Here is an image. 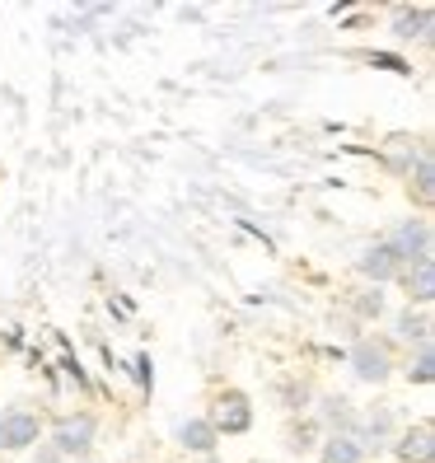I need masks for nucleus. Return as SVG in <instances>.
<instances>
[{"label": "nucleus", "mask_w": 435, "mask_h": 463, "mask_svg": "<svg viewBox=\"0 0 435 463\" xmlns=\"http://www.w3.org/2000/svg\"><path fill=\"white\" fill-rule=\"evenodd\" d=\"M131 374H136V384H141L146 393L155 389V365H150V356H136V361H131Z\"/></svg>", "instance_id": "nucleus-20"}, {"label": "nucleus", "mask_w": 435, "mask_h": 463, "mask_svg": "<svg viewBox=\"0 0 435 463\" xmlns=\"http://www.w3.org/2000/svg\"><path fill=\"white\" fill-rule=\"evenodd\" d=\"M402 374H407V384H421V389L430 384V379H435V351H430V342H426V346H417V356L407 361V370H402Z\"/></svg>", "instance_id": "nucleus-16"}, {"label": "nucleus", "mask_w": 435, "mask_h": 463, "mask_svg": "<svg viewBox=\"0 0 435 463\" xmlns=\"http://www.w3.org/2000/svg\"><path fill=\"white\" fill-rule=\"evenodd\" d=\"M33 463H61V454L52 445H33Z\"/></svg>", "instance_id": "nucleus-21"}, {"label": "nucleus", "mask_w": 435, "mask_h": 463, "mask_svg": "<svg viewBox=\"0 0 435 463\" xmlns=\"http://www.w3.org/2000/svg\"><path fill=\"white\" fill-rule=\"evenodd\" d=\"M281 402H286V412H290V417H300L305 407L314 402V389L305 384V379H286V384H281Z\"/></svg>", "instance_id": "nucleus-17"}, {"label": "nucleus", "mask_w": 435, "mask_h": 463, "mask_svg": "<svg viewBox=\"0 0 435 463\" xmlns=\"http://www.w3.org/2000/svg\"><path fill=\"white\" fill-rule=\"evenodd\" d=\"M94 440H99V417L94 412H61L52 421V435H47V445L61 458H90Z\"/></svg>", "instance_id": "nucleus-1"}, {"label": "nucleus", "mask_w": 435, "mask_h": 463, "mask_svg": "<svg viewBox=\"0 0 435 463\" xmlns=\"http://www.w3.org/2000/svg\"><path fill=\"white\" fill-rule=\"evenodd\" d=\"M318 440H323V430H318L314 417H290V426H286V449L290 454H314Z\"/></svg>", "instance_id": "nucleus-15"}, {"label": "nucleus", "mask_w": 435, "mask_h": 463, "mask_svg": "<svg viewBox=\"0 0 435 463\" xmlns=\"http://www.w3.org/2000/svg\"><path fill=\"white\" fill-rule=\"evenodd\" d=\"M398 281H402V290H407V305H412V309H430V299H435V258L402 267Z\"/></svg>", "instance_id": "nucleus-10"}, {"label": "nucleus", "mask_w": 435, "mask_h": 463, "mask_svg": "<svg viewBox=\"0 0 435 463\" xmlns=\"http://www.w3.org/2000/svg\"><path fill=\"white\" fill-rule=\"evenodd\" d=\"M384 243L393 249V258H398L402 267L426 262V258H430V221H426V215H407V221H398V225L384 234Z\"/></svg>", "instance_id": "nucleus-4"}, {"label": "nucleus", "mask_w": 435, "mask_h": 463, "mask_svg": "<svg viewBox=\"0 0 435 463\" xmlns=\"http://www.w3.org/2000/svg\"><path fill=\"white\" fill-rule=\"evenodd\" d=\"M417 197H421V206H430V197H435V165H430V150H421V159H417Z\"/></svg>", "instance_id": "nucleus-18"}, {"label": "nucleus", "mask_w": 435, "mask_h": 463, "mask_svg": "<svg viewBox=\"0 0 435 463\" xmlns=\"http://www.w3.org/2000/svg\"><path fill=\"white\" fill-rule=\"evenodd\" d=\"M435 10L430 5H393V38L398 43H426Z\"/></svg>", "instance_id": "nucleus-11"}, {"label": "nucleus", "mask_w": 435, "mask_h": 463, "mask_svg": "<svg viewBox=\"0 0 435 463\" xmlns=\"http://www.w3.org/2000/svg\"><path fill=\"white\" fill-rule=\"evenodd\" d=\"M211 430L215 435H249L253 430V398L243 393V389H221L211 402V412H206Z\"/></svg>", "instance_id": "nucleus-3"}, {"label": "nucleus", "mask_w": 435, "mask_h": 463, "mask_svg": "<svg viewBox=\"0 0 435 463\" xmlns=\"http://www.w3.org/2000/svg\"><path fill=\"white\" fill-rule=\"evenodd\" d=\"M389 445H393L398 463H435V430H430V421L402 426Z\"/></svg>", "instance_id": "nucleus-8"}, {"label": "nucleus", "mask_w": 435, "mask_h": 463, "mask_svg": "<svg viewBox=\"0 0 435 463\" xmlns=\"http://www.w3.org/2000/svg\"><path fill=\"white\" fill-rule=\"evenodd\" d=\"M351 314H356L361 323H379L389 314V295L384 286H361L356 295H351Z\"/></svg>", "instance_id": "nucleus-14"}, {"label": "nucleus", "mask_w": 435, "mask_h": 463, "mask_svg": "<svg viewBox=\"0 0 435 463\" xmlns=\"http://www.w3.org/2000/svg\"><path fill=\"white\" fill-rule=\"evenodd\" d=\"M258 463H262V458H258Z\"/></svg>", "instance_id": "nucleus-25"}, {"label": "nucleus", "mask_w": 435, "mask_h": 463, "mask_svg": "<svg viewBox=\"0 0 435 463\" xmlns=\"http://www.w3.org/2000/svg\"><path fill=\"white\" fill-rule=\"evenodd\" d=\"M314 454H318V463H365V445L356 435H323Z\"/></svg>", "instance_id": "nucleus-13"}, {"label": "nucleus", "mask_w": 435, "mask_h": 463, "mask_svg": "<svg viewBox=\"0 0 435 463\" xmlns=\"http://www.w3.org/2000/svg\"><path fill=\"white\" fill-rule=\"evenodd\" d=\"M314 421H318V430H323V435H356L361 412H356V402H351L346 393H323V398H318Z\"/></svg>", "instance_id": "nucleus-6"}, {"label": "nucleus", "mask_w": 435, "mask_h": 463, "mask_svg": "<svg viewBox=\"0 0 435 463\" xmlns=\"http://www.w3.org/2000/svg\"><path fill=\"white\" fill-rule=\"evenodd\" d=\"M346 365L361 384H389L398 361H393V342L384 337H356V346L346 351Z\"/></svg>", "instance_id": "nucleus-2"}, {"label": "nucleus", "mask_w": 435, "mask_h": 463, "mask_svg": "<svg viewBox=\"0 0 435 463\" xmlns=\"http://www.w3.org/2000/svg\"><path fill=\"white\" fill-rule=\"evenodd\" d=\"M0 454H5V435H0Z\"/></svg>", "instance_id": "nucleus-22"}, {"label": "nucleus", "mask_w": 435, "mask_h": 463, "mask_svg": "<svg viewBox=\"0 0 435 463\" xmlns=\"http://www.w3.org/2000/svg\"><path fill=\"white\" fill-rule=\"evenodd\" d=\"M356 271L365 277V286H384V290H389V281H398L402 262L393 258V249H389L384 239H374V243H365V249H361V258H356Z\"/></svg>", "instance_id": "nucleus-7"}, {"label": "nucleus", "mask_w": 435, "mask_h": 463, "mask_svg": "<svg viewBox=\"0 0 435 463\" xmlns=\"http://www.w3.org/2000/svg\"><path fill=\"white\" fill-rule=\"evenodd\" d=\"M174 440H178L183 454H197V458H215V449H221V435L211 430L206 417H187V421H178V426H174Z\"/></svg>", "instance_id": "nucleus-9"}, {"label": "nucleus", "mask_w": 435, "mask_h": 463, "mask_svg": "<svg viewBox=\"0 0 435 463\" xmlns=\"http://www.w3.org/2000/svg\"><path fill=\"white\" fill-rule=\"evenodd\" d=\"M0 435H5L10 454H29L43 440V417L29 412V407H5V412H0Z\"/></svg>", "instance_id": "nucleus-5"}, {"label": "nucleus", "mask_w": 435, "mask_h": 463, "mask_svg": "<svg viewBox=\"0 0 435 463\" xmlns=\"http://www.w3.org/2000/svg\"><path fill=\"white\" fill-rule=\"evenodd\" d=\"M365 61H370V66H384V71H393V75H412V66H407L402 57H393V52H370Z\"/></svg>", "instance_id": "nucleus-19"}, {"label": "nucleus", "mask_w": 435, "mask_h": 463, "mask_svg": "<svg viewBox=\"0 0 435 463\" xmlns=\"http://www.w3.org/2000/svg\"><path fill=\"white\" fill-rule=\"evenodd\" d=\"M75 463H94V458H75Z\"/></svg>", "instance_id": "nucleus-23"}, {"label": "nucleus", "mask_w": 435, "mask_h": 463, "mask_svg": "<svg viewBox=\"0 0 435 463\" xmlns=\"http://www.w3.org/2000/svg\"><path fill=\"white\" fill-rule=\"evenodd\" d=\"M206 463H225V458H206Z\"/></svg>", "instance_id": "nucleus-24"}, {"label": "nucleus", "mask_w": 435, "mask_h": 463, "mask_svg": "<svg viewBox=\"0 0 435 463\" xmlns=\"http://www.w3.org/2000/svg\"><path fill=\"white\" fill-rule=\"evenodd\" d=\"M393 337L402 342V346H426L430 342V309H398L393 314Z\"/></svg>", "instance_id": "nucleus-12"}]
</instances>
